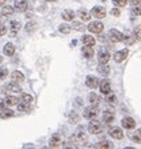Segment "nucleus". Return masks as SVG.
I'll list each match as a JSON object with an SVG mask.
<instances>
[{
  "instance_id": "423d86ee",
  "label": "nucleus",
  "mask_w": 141,
  "mask_h": 149,
  "mask_svg": "<svg viewBox=\"0 0 141 149\" xmlns=\"http://www.w3.org/2000/svg\"><path fill=\"white\" fill-rule=\"evenodd\" d=\"M108 133H109L110 137L116 140H122L124 139V132L121 130V128H117V127H110L109 130H108Z\"/></svg>"
},
{
  "instance_id": "412c9836",
  "label": "nucleus",
  "mask_w": 141,
  "mask_h": 149,
  "mask_svg": "<svg viewBox=\"0 0 141 149\" xmlns=\"http://www.w3.org/2000/svg\"><path fill=\"white\" fill-rule=\"evenodd\" d=\"M103 120H104V123H107V124L112 123V121L115 120V113L110 111H105L103 115Z\"/></svg>"
},
{
  "instance_id": "79ce46f5",
  "label": "nucleus",
  "mask_w": 141,
  "mask_h": 149,
  "mask_svg": "<svg viewBox=\"0 0 141 149\" xmlns=\"http://www.w3.org/2000/svg\"><path fill=\"white\" fill-rule=\"evenodd\" d=\"M112 15L113 16H120V9L119 8H113L112 9Z\"/></svg>"
},
{
  "instance_id": "c85d7f7f",
  "label": "nucleus",
  "mask_w": 141,
  "mask_h": 149,
  "mask_svg": "<svg viewBox=\"0 0 141 149\" xmlns=\"http://www.w3.org/2000/svg\"><path fill=\"white\" fill-rule=\"evenodd\" d=\"M78 16H80V19H81L83 22H88V20L91 19V13L84 11V9H81V11L78 12Z\"/></svg>"
},
{
  "instance_id": "4be33fe9",
  "label": "nucleus",
  "mask_w": 141,
  "mask_h": 149,
  "mask_svg": "<svg viewBox=\"0 0 141 149\" xmlns=\"http://www.w3.org/2000/svg\"><path fill=\"white\" fill-rule=\"evenodd\" d=\"M83 55H84V57H87V59L93 57L94 52H93V49H92V47H88V45L83 47Z\"/></svg>"
},
{
  "instance_id": "de8ad7c7",
  "label": "nucleus",
  "mask_w": 141,
  "mask_h": 149,
  "mask_svg": "<svg viewBox=\"0 0 141 149\" xmlns=\"http://www.w3.org/2000/svg\"><path fill=\"white\" fill-rule=\"evenodd\" d=\"M0 23H1V16H0Z\"/></svg>"
},
{
  "instance_id": "c9c22d12",
  "label": "nucleus",
  "mask_w": 141,
  "mask_h": 149,
  "mask_svg": "<svg viewBox=\"0 0 141 149\" xmlns=\"http://www.w3.org/2000/svg\"><path fill=\"white\" fill-rule=\"evenodd\" d=\"M113 3H115L116 7H125L128 0H113Z\"/></svg>"
},
{
  "instance_id": "473e14b6",
  "label": "nucleus",
  "mask_w": 141,
  "mask_h": 149,
  "mask_svg": "<svg viewBox=\"0 0 141 149\" xmlns=\"http://www.w3.org/2000/svg\"><path fill=\"white\" fill-rule=\"evenodd\" d=\"M8 74H10V73H8V69H7L6 67H1V68H0V81L6 80Z\"/></svg>"
},
{
  "instance_id": "09e8293b",
  "label": "nucleus",
  "mask_w": 141,
  "mask_h": 149,
  "mask_svg": "<svg viewBox=\"0 0 141 149\" xmlns=\"http://www.w3.org/2000/svg\"><path fill=\"white\" fill-rule=\"evenodd\" d=\"M0 63H1V57H0Z\"/></svg>"
},
{
  "instance_id": "0eeeda50",
  "label": "nucleus",
  "mask_w": 141,
  "mask_h": 149,
  "mask_svg": "<svg viewBox=\"0 0 141 149\" xmlns=\"http://www.w3.org/2000/svg\"><path fill=\"white\" fill-rule=\"evenodd\" d=\"M91 15L96 19H103V17H105V15H107V11H105L104 7L97 6V7H93V8H92Z\"/></svg>"
},
{
  "instance_id": "9d476101",
  "label": "nucleus",
  "mask_w": 141,
  "mask_h": 149,
  "mask_svg": "<svg viewBox=\"0 0 141 149\" xmlns=\"http://www.w3.org/2000/svg\"><path fill=\"white\" fill-rule=\"evenodd\" d=\"M28 7V3H27V0H15V4H13V8L16 11H19V12H24L25 9Z\"/></svg>"
},
{
  "instance_id": "a18cd8bd",
  "label": "nucleus",
  "mask_w": 141,
  "mask_h": 149,
  "mask_svg": "<svg viewBox=\"0 0 141 149\" xmlns=\"http://www.w3.org/2000/svg\"><path fill=\"white\" fill-rule=\"evenodd\" d=\"M6 1H7V0H0V7L3 6V4H4V3H6Z\"/></svg>"
},
{
  "instance_id": "a19ab883",
  "label": "nucleus",
  "mask_w": 141,
  "mask_h": 149,
  "mask_svg": "<svg viewBox=\"0 0 141 149\" xmlns=\"http://www.w3.org/2000/svg\"><path fill=\"white\" fill-rule=\"evenodd\" d=\"M7 33V28L4 27L3 24H0V37L1 36H4V35Z\"/></svg>"
},
{
  "instance_id": "aec40b11",
  "label": "nucleus",
  "mask_w": 141,
  "mask_h": 149,
  "mask_svg": "<svg viewBox=\"0 0 141 149\" xmlns=\"http://www.w3.org/2000/svg\"><path fill=\"white\" fill-rule=\"evenodd\" d=\"M61 16H63V19L65 22H72L73 19H75V12L71 11V9H65V11H63Z\"/></svg>"
},
{
  "instance_id": "58836bf2",
  "label": "nucleus",
  "mask_w": 141,
  "mask_h": 149,
  "mask_svg": "<svg viewBox=\"0 0 141 149\" xmlns=\"http://www.w3.org/2000/svg\"><path fill=\"white\" fill-rule=\"evenodd\" d=\"M135 39L141 41V27H137L135 29Z\"/></svg>"
},
{
  "instance_id": "bb28decb",
  "label": "nucleus",
  "mask_w": 141,
  "mask_h": 149,
  "mask_svg": "<svg viewBox=\"0 0 141 149\" xmlns=\"http://www.w3.org/2000/svg\"><path fill=\"white\" fill-rule=\"evenodd\" d=\"M97 148H100V149H112L113 148V144L110 143V141H100V143L97 144Z\"/></svg>"
},
{
  "instance_id": "dca6fc26",
  "label": "nucleus",
  "mask_w": 141,
  "mask_h": 149,
  "mask_svg": "<svg viewBox=\"0 0 141 149\" xmlns=\"http://www.w3.org/2000/svg\"><path fill=\"white\" fill-rule=\"evenodd\" d=\"M110 59V53L109 52H104V51H101L100 53H99V63H101V64H108V61H109Z\"/></svg>"
},
{
  "instance_id": "a211bd4d",
  "label": "nucleus",
  "mask_w": 141,
  "mask_h": 149,
  "mask_svg": "<svg viewBox=\"0 0 141 149\" xmlns=\"http://www.w3.org/2000/svg\"><path fill=\"white\" fill-rule=\"evenodd\" d=\"M3 53L6 56H12L15 53V45L12 43H7L3 48Z\"/></svg>"
},
{
  "instance_id": "39448f33",
  "label": "nucleus",
  "mask_w": 141,
  "mask_h": 149,
  "mask_svg": "<svg viewBox=\"0 0 141 149\" xmlns=\"http://www.w3.org/2000/svg\"><path fill=\"white\" fill-rule=\"evenodd\" d=\"M88 29L93 33H101L104 31V24L101 22H91L88 24Z\"/></svg>"
},
{
  "instance_id": "2eb2a0df",
  "label": "nucleus",
  "mask_w": 141,
  "mask_h": 149,
  "mask_svg": "<svg viewBox=\"0 0 141 149\" xmlns=\"http://www.w3.org/2000/svg\"><path fill=\"white\" fill-rule=\"evenodd\" d=\"M10 76H11V80L16 81V83H23V81H24V74L20 71H13Z\"/></svg>"
},
{
  "instance_id": "6ab92c4d",
  "label": "nucleus",
  "mask_w": 141,
  "mask_h": 149,
  "mask_svg": "<svg viewBox=\"0 0 141 149\" xmlns=\"http://www.w3.org/2000/svg\"><path fill=\"white\" fill-rule=\"evenodd\" d=\"M10 28H11V32H12V36H16V33H17V32L20 31V28H22V24H20V22L13 20V22H11Z\"/></svg>"
},
{
  "instance_id": "c03bdc74",
  "label": "nucleus",
  "mask_w": 141,
  "mask_h": 149,
  "mask_svg": "<svg viewBox=\"0 0 141 149\" xmlns=\"http://www.w3.org/2000/svg\"><path fill=\"white\" fill-rule=\"evenodd\" d=\"M3 109H4V101L3 100H0V112L3 111Z\"/></svg>"
},
{
  "instance_id": "7c9ffc66",
  "label": "nucleus",
  "mask_w": 141,
  "mask_h": 149,
  "mask_svg": "<svg viewBox=\"0 0 141 149\" xmlns=\"http://www.w3.org/2000/svg\"><path fill=\"white\" fill-rule=\"evenodd\" d=\"M105 100H107V102H109V104H116V102H117L116 95H112V93L105 95Z\"/></svg>"
},
{
  "instance_id": "1a4fd4ad",
  "label": "nucleus",
  "mask_w": 141,
  "mask_h": 149,
  "mask_svg": "<svg viewBox=\"0 0 141 149\" xmlns=\"http://www.w3.org/2000/svg\"><path fill=\"white\" fill-rule=\"evenodd\" d=\"M128 55H129V51L128 49H121V51H117V52L115 53L113 59H115V61L121 63V61H124V60L128 57Z\"/></svg>"
},
{
  "instance_id": "e433bc0d",
  "label": "nucleus",
  "mask_w": 141,
  "mask_h": 149,
  "mask_svg": "<svg viewBox=\"0 0 141 149\" xmlns=\"http://www.w3.org/2000/svg\"><path fill=\"white\" fill-rule=\"evenodd\" d=\"M69 116H71V118H69V121H71V123H77V121L80 120V117H78V115L76 113V112H72Z\"/></svg>"
},
{
  "instance_id": "49530a36",
  "label": "nucleus",
  "mask_w": 141,
  "mask_h": 149,
  "mask_svg": "<svg viewBox=\"0 0 141 149\" xmlns=\"http://www.w3.org/2000/svg\"><path fill=\"white\" fill-rule=\"evenodd\" d=\"M47 1H55V0H47Z\"/></svg>"
},
{
  "instance_id": "7ed1b4c3",
  "label": "nucleus",
  "mask_w": 141,
  "mask_h": 149,
  "mask_svg": "<svg viewBox=\"0 0 141 149\" xmlns=\"http://www.w3.org/2000/svg\"><path fill=\"white\" fill-rule=\"evenodd\" d=\"M108 37H109V40L112 41V43H120V41L124 40V35H122V32L117 31V29H110L109 33H108Z\"/></svg>"
},
{
  "instance_id": "f3484780",
  "label": "nucleus",
  "mask_w": 141,
  "mask_h": 149,
  "mask_svg": "<svg viewBox=\"0 0 141 149\" xmlns=\"http://www.w3.org/2000/svg\"><path fill=\"white\" fill-rule=\"evenodd\" d=\"M7 88H8V91H10V92H13V93L22 92V85H20V83H16V81H12V83H10Z\"/></svg>"
},
{
  "instance_id": "6e6552de",
  "label": "nucleus",
  "mask_w": 141,
  "mask_h": 149,
  "mask_svg": "<svg viewBox=\"0 0 141 149\" xmlns=\"http://www.w3.org/2000/svg\"><path fill=\"white\" fill-rule=\"evenodd\" d=\"M99 88H100V92L103 93V95H108V93H110V91H112L110 81L104 79L103 81H100V83H99Z\"/></svg>"
},
{
  "instance_id": "9b49d317",
  "label": "nucleus",
  "mask_w": 141,
  "mask_h": 149,
  "mask_svg": "<svg viewBox=\"0 0 141 149\" xmlns=\"http://www.w3.org/2000/svg\"><path fill=\"white\" fill-rule=\"evenodd\" d=\"M122 128H126V129H135L136 128V123L132 117H124L121 121Z\"/></svg>"
},
{
  "instance_id": "393cba45",
  "label": "nucleus",
  "mask_w": 141,
  "mask_h": 149,
  "mask_svg": "<svg viewBox=\"0 0 141 149\" xmlns=\"http://www.w3.org/2000/svg\"><path fill=\"white\" fill-rule=\"evenodd\" d=\"M13 7H11V6H4L3 8H1V15L3 16H11L13 13Z\"/></svg>"
},
{
  "instance_id": "cd10ccee",
  "label": "nucleus",
  "mask_w": 141,
  "mask_h": 149,
  "mask_svg": "<svg viewBox=\"0 0 141 149\" xmlns=\"http://www.w3.org/2000/svg\"><path fill=\"white\" fill-rule=\"evenodd\" d=\"M109 71L110 69H109V67H108L107 64H101L100 63V65L97 67V72L99 73H101V74H108L109 73Z\"/></svg>"
},
{
  "instance_id": "5701e85b",
  "label": "nucleus",
  "mask_w": 141,
  "mask_h": 149,
  "mask_svg": "<svg viewBox=\"0 0 141 149\" xmlns=\"http://www.w3.org/2000/svg\"><path fill=\"white\" fill-rule=\"evenodd\" d=\"M17 102H19V99L15 96H7L6 100H4V104H7L8 107H13V105H16Z\"/></svg>"
},
{
  "instance_id": "72a5a7b5",
  "label": "nucleus",
  "mask_w": 141,
  "mask_h": 149,
  "mask_svg": "<svg viewBox=\"0 0 141 149\" xmlns=\"http://www.w3.org/2000/svg\"><path fill=\"white\" fill-rule=\"evenodd\" d=\"M20 97H22L23 101H24V102H28V104H31V102L33 101V97H32L29 93H22V96H20Z\"/></svg>"
},
{
  "instance_id": "20e7f679",
  "label": "nucleus",
  "mask_w": 141,
  "mask_h": 149,
  "mask_svg": "<svg viewBox=\"0 0 141 149\" xmlns=\"http://www.w3.org/2000/svg\"><path fill=\"white\" fill-rule=\"evenodd\" d=\"M87 133H85L83 129H77L76 130V133L73 134L72 137H71V140L72 141H75V143H78V144H83V143H85L87 141Z\"/></svg>"
},
{
  "instance_id": "ddd939ff",
  "label": "nucleus",
  "mask_w": 141,
  "mask_h": 149,
  "mask_svg": "<svg viewBox=\"0 0 141 149\" xmlns=\"http://www.w3.org/2000/svg\"><path fill=\"white\" fill-rule=\"evenodd\" d=\"M99 79L97 77H94V76H88L87 77V80H85V84H87V87L88 88H96V87H99Z\"/></svg>"
},
{
  "instance_id": "b1692460",
  "label": "nucleus",
  "mask_w": 141,
  "mask_h": 149,
  "mask_svg": "<svg viewBox=\"0 0 141 149\" xmlns=\"http://www.w3.org/2000/svg\"><path fill=\"white\" fill-rule=\"evenodd\" d=\"M13 115H15V112L12 111V109L10 108H4L3 111H1V118H10V117H13Z\"/></svg>"
},
{
  "instance_id": "ea45409f",
  "label": "nucleus",
  "mask_w": 141,
  "mask_h": 149,
  "mask_svg": "<svg viewBox=\"0 0 141 149\" xmlns=\"http://www.w3.org/2000/svg\"><path fill=\"white\" fill-rule=\"evenodd\" d=\"M132 140H133L135 143H141V133L140 132L136 133V134H133V136H132Z\"/></svg>"
},
{
  "instance_id": "f8f14e48",
  "label": "nucleus",
  "mask_w": 141,
  "mask_h": 149,
  "mask_svg": "<svg viewBox=\"0 0 141 149\" xmlns=\"http://www.w3.org/2000/svg\"><path fill=\"white\" fill-rule=\"evenodd\" d=\"M61 144H63V140H61V137L59 134H53V136L51 137V140H49L51 148H59V146H61Z\"/></svg>"
},
{
  "instance_id": "a878e982",
  "label": "nucleus",
  "mask_w": 141,
  "mask_h": 149,
  "mask_svg": "<svg viewBox=\"0 0 141 149\" xmlns=\"http://www.w3.org/2000/svg\"><path fill=\"white\" fill-rule=\"evenodd\" d=\"M100 101H101V99H100V96H99L97 93H91V95H89V102H91V104L97 105Z\"/></svg>"
},
{
  "instance_id": "4c0bfd02",
  "label": "nucleus",
  "mask_w": 141,
  "mask_h": 149,
  "mask_svg": "<svg viewBox=\"0 0 141 149\" xmlns=\"http://www.w3.org/2000/svg\"><path fill=\"white\" fill-rule=\"evenodd\" d=\"M132 13H133V15H137V16L141 15V3L138 4V6H135V8L132 9Z\"/></svg>"
},
{
  "instance_id": "c756f323",
  "label": "nucleus",
  "mask_w": 141,
  "mask_h": 149,
  "mask_svg": "<svg viewBox=\"0 0 141 149\" xmlns=\"http://www.w3.org/2000/svg\"><path fill=\"white\" fill-rule=\"evenodd\" d=\"M17 109H19V112H29L31 111V108H29V104L28 102H20L19 107H17Z\"/></svg>"
},
{
  "instance_id": "8fccbe9b",
  "label": "nucleus",
  "mask_w": 141,
  "mask_h": 149,
  "mask_svg": "<svg viewBox=\"0 0 141 149\" xmlns=\"http://www.w3.org/2000/svg\"><path fill=\"white\" fill-rule=\"evenodd\" d=\"M138 132H140V133H141V129H140V130H138Z\"/></svg>"
},
{
  "instance_id": "f257e3e1",
  "label": "nucleus",
  "mask_w": 141,
  "mask_h": 149,
  "mask_svg": "<svg viewBox=\"0 0 141 149\" xmlns=\"http://www.w3.org/2000/svg\"><path fill=\"white\" fill-rule=\"evenodd\" d=\"M88 130H89V133H92V134H97L103 130V125H101V123L99 120L92 118V120L89 121V124H88Z\"/></svg>"
},
{
  "instance_id": "f03ea898",
  "label": "nucleus",
  "mask_w": 141,
  "mask_h": 149,
  "mask_svg": "<svg viewBox=\"0 0 141 149\" xmlns=\"http://www.w3.org/2000/svg\"><path fill=\"white\" fill-rule=\"evenodd\" d=\"M99 115V108L97 105L92 104L91 107H87L84 109V118H88V120H92V118H96Z\"/></svg>"
},
{
  "instance_id": "f704fd0d",
  "label": "nucleus",
  "mask_w": 141,
  "mask_h": 149,
  "mask_svg": "<svg viewBox=\"0 0 141 149\" xmlns=\"http://www.w3.org/2000/svg\"><path fill=\"white\" fill-rule=\"evenodd\" d=\"M72 27H73V29H76V31H84V24H83L81 22H73Z\"/></svg>"
},
{
  "instance_id": "2f4dec72",
  "label": "nucleus",
  "mask_w": 141,
  "mask_h": 149,
  "mask_svg": "<svg viewBox=\"0 0 141 149\" xmlns=\"http://www.w3.org/2000/svg\"><path fill=\"white\" fill-rule=\"evenodd\" d=\"M71 29H72V27H71V25H68V24H61L59 27V31L61 32V33H69V32H71Z\"/></svg>"
},
{
  "instance_id": "4468645a",
  "label": "nucleus",
  "mask_w": 141,
  "mask_h": 149,
  "mask_svg": "<svg viewBox=\"0 0 141 149\" xmlns=\"http://www.w3.org/2000/svg\"><path fill=\"white\" fill-rule=\"evenodd\" d=\"M81 41L84 45H88V47H93L96 44V39L93 36H91V35H84L81 37Z\"/></svg>"
},
{
  "instance_id": "37998d69",
  "label": "nucleus",
  "mask_w": 141,
  "mask_h": 149,
  "mask_svg": "<svg viewBox=\"0 0 141 149\" xmlns=\"http://www.w3.org/2000/svg\"><path fill=\"white\" fill-rule=\"evenodd\" d=\"M129 3H131L132 6H138V4L141 3V0H129Z\"/></svg>"
}]
</instances>
